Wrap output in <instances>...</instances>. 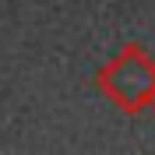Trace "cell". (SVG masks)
I'll list each match as a JSON object with an SVG mask.
<instances>
[{"label":"cell","instance_id":"2","mask_svg":"<svg viewBox=\"0 0 155 155\" xmlns=\"http://www.w3.org/2000/svg\"><path fill=\"white\" fill-rule=\"evenodd\" d=\"M148 113H155V99H152V106H148Z\"/></svg>","mask_w":155,"mask_h":155},{"label":"cell","instance_id":"1","mask_svg":"<svg viewBox=\"0 0 155 155\" xmlns=\"http://www.w3.org/2000/svg\"><path fill=\"white\" fill-rule=\"evenodd\" d=\"M95 88L102 92L106 102H113L127 116L148 113V106L155 99V57L145 46L127 42L109 64L99 67Z\"/></svg>","mask_w":155,"mask_h":155}]
</instances>
